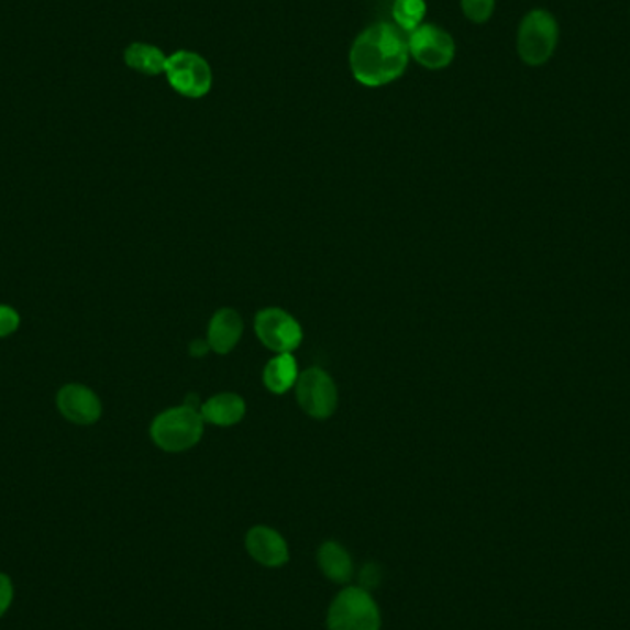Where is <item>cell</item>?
Instances as JSON below:
<instances>
[{
    "mask_svg": "<svg viewBox=\"0 0 630 630\" xmlns=\"http://www.w3.org/2000/svg\"><path fill=\"white\" fill-rule=\"evenodd\" d=\"M124 62L128 67L146 76L163 75L166 68L165 52L148 43H131L124 52Z\"/></svg>",
    "mask_w": 630,
    "mask_h": 630,
    "instance_id": "obj_14",
    "label": "cell"
},
{
    "mask_svg": "<svg viewBox=\"0 0 630 630\" xmlns=\"http://www.w3.org/2000/svg\"><path fill=\"white\" fill-rule=\"evenodd\" d=\"M299 380V367L290 353L277 354L264 369V384L267 389L277 395L290 391Z\"/></svg>",
    "mask_w": 630,
    "mask_h": 630,
    "instance_id": "obj_15",
    "label": "cell"
},
{
    "mask_svg": "<svg viewBox=\"0 0 630 630\" xmlns=\"http://www.w3.org/2000/svg\"><path fill=\"white\" fill-rule=\"evenodd\" d=\"M207 351H210L209 343L207 341H194L192 343V354L194 356H203Z\"/></svg>",
    "mask_w": 630,
    "mask_h": 630,
    "instance_id": "obj_20",
    "label": "cell"
},
{
    "mask_svg": "<svg viewBox=\"0 0 630 630\" xmlns=\"http://www.w3.org/2000/svg\"><path fill=\"white\" fill-rule=\"evenodd\" d=\"M409 57L420 63L422 67L439 70L449 67L454 62V37L433 24H420L408 35Z\"/></svg>",
    "mask_w": 630,
    "mask_h": 630,
    "instance_id": "obj_7",
    "label": "cell"
},
{
    "mask_svg": "<svg viewBox=\"0 0 630 630\" xmlns=\"http://www.w3.org/2000/svg\"><path fill=\"white\" fill-rule=\"evenodd\" d=\"M21 324V318L15 308L8 307V305H0V338H8L12 335Z\"/></svg>",
    "mask_w": 630,
    "mask_h": 630,
    "instance_id": "obj_18",
    "label": "cell"
},
{
    "mask_svg": "<svg viewBox=\"0 0 630 630\" xmlns=\"http://www.w3.org/2000/svg\"><path fill=\"white\" fill-rule=\"evenodd\" d=\"M245 548L251 559L266 568H280L290 559L285 537L267 526L251 528L245 537Z\"/></svg>",
    "mask_w": 630,
    "mask_h": 630,
    "instance_id": "obj_10",
    "label": "cell"
},
{
    "mask_svg": "<svg viewBox=\"0 0 630 630\" xmlns=\"http://www.w3.org/2000/svg\"><path fill=\"white\" fill-rule=\"evenodd\" d=\"M205 420L194 406L166 409L152 424V439L165 452H187L203 438Z\"/></svg>",
    "mask_w": 630,
    "mask_h": 630,
    "instance_id": "obj_2",
    "label": "cell"
},
{
    "mask_svg": "<svg viewBox=\"0 0 630 630\" xmlns=\"http://www.w3.org/2000/svg\"><path fill=\"white\" fill-rule=\"evenodd\" d=\"M461 8L472 23H485L495 13L496 0H461Z\"/></svg>",
    "mask_w": 630,
    "mask_h": 630,
    "instance_id": "obj_17",
    "label": "cell"
},
{
    "mask_svg": "<svg viewBox=\"0 0 630 630\" xmlns=\"http://www.w3.org/2000/svg\"><path fill=\"white\" fill-rule=\"evenodd\" d=\"M13 597H15L13 581L10 579V575L0 572V618H4V614L12 607Z\"/></svg>",
    "mask_w": 630,
    "mask_h": 630,
    "instance_id": "obj_19",
    "label": "cell"
},
{
    "mask_svg": "<svg viewBox=\"0 0 630 630\" xmlns=\"http://www.w3.org/2000/svg\"><path fill=\"white\" fill-rule=\"evenodd\" d=\"M244 334V321L233 308H222L210 319L207 343L210 351L218 354H228L239 345Z\"/></svg>",
    "mask_w": 630,
    "mask_h": 630,
    "instance_id": "obj_11",
    "label": "cell"
},
{
    "mask_svg": "<svg viewBox=\"0 0 630 630\" xmlns=\"http://www.w3.org/2000/svg\"><path fill=\"white\" fill-rule=\"evenodd\" d=\"M297 402L312 419H329L338 408V387L329 373L312 367L299 375L296 384Z\"/></svg>",
    "mask_w": 630,
    "mask_h": 630,
    "instance_id": "obj_6",
    "label": "cell"
},
{
    "mask_svg": "<svg viewBox=\"0 0 630 630\" xmlns=\"http://www.w3.org/2000/svg\"><path fill=\"white\" fill-rule=\"evenodd\" d=\"M382 614L369 590L346 586L330 603L327 630H380Z\"/></svg>",
    "mask_w": 630,
    "mask_h": 630,
    "instance_id": "obj_3",
    "label": "cell"
},
{
    "mask_svg": "<svg viewBox=\"0 0 630 630\" xmlns=\"http://www.w3.org/2000/svg\"><path fill=\"white\" fill-rule=\"evenodd\" d=\"M408 62V37L395 24H373L356 37L351 48V70L365 87H382L398 80Z\"/></svg>",
    "mask_w": 630,
    "mask_h": 630,
    "instance_id": "obj_1",
    "label": "cell"
},
{
    "mask_svg": "<svg viewBox=\"0 0 630 630\" xmlns=\"http://www.w3.org/2000/svg\"><path fill=\"white\" fill-rule=\"evenodd\" d=\"M255 332L262 345L277 354L294 353L302 341L301 324L280 308H266L258 312Z\"/></svg>",
    "mask_w": 630,
    "mask_h": 630,
    "instance_id": "obj_8",
    "label": "cell"
},
{
    "mask_svg": "<svg viewBox=\"0 0 630 630\" xmlns=\"http://www.w3.org/2000/svg\"><path fill=\"white\" fill-rule=\"evenodd\" d=\"M166 78L174 91L187 98H201L212 89V68L196 52L179 51L168 56Z\"/></svg>",
    "mask_w": 630,
    "mask_h": 630,
    "instance_id": "obj_5",
    "label": "cell"
},
{
    "mask_svg": "<svg viewBox=\"0 0 630 630\" xmlns=\"http://www.w3.org/2000/svg\"><path fill=\"white\" fill-rule=\"evenodd\" d=\"M57 409L59 413L80 427L95 424L102 417V402L97 393L81 384H67L57 393Z\"/></svg>",
    "mask_w": 630,
    "mask_h": 630,
    "instance_id": "obj_9",
    "label": "cell"
},
{
    "mask_svg": "<svg viewBox=\"0 0 630 630\" xmlns=\"http://www.w3.org/2000/svg\"><path fill=\"white\" fill-rule=\"evenodd\" d=\"M318 564L327 579L345 585L353 579L354 563L349 551L334 540L324 542L318 551Z\"/></svg>",
    "mask_w": 630,
    "mask_h": 630,
    "instance_id": "obj_13",
    "label": "cell"
},
{
    "mask_svg": "<svg viewBox=\"0 0 630 630\" xmlns=\"http://www.w3.org/2000/svg\"><path fill=\"white\" fill-rule=\"evenodd\" d=\"M424 15H427L424 0H395L393 2L395 26L402 30L404 34H411L413 30L419 29Z\"/></svg>",
    "mask_w": 630,
    "mask_h": 630,
    "instance_id": "obj_16",
    "label": "cell"
},
{
    "mask_svg": "<svg viewBox=\"0 0 630 630\" xmlns=\"http://www.w3.org/2000/svg\"><path fill=\"white\" fill-rule=\"evenodd\" d=\"M201 417L205 422L217 424V427H233L244 419V398L236 393H220L217 397L210 398L201 406Z\"/></svg>",
    "mask_w": 630,
    "mask_h": 630,
    "instance_id": "obj_12",
    "label": "cell"
},
{
    "mask_svg": "<svg viewBox=\"0 0 630 630\" xmlns=\"http://www.w3.org/2000/svg\"><path fill=\"white\" fill-rule=\"evenodd\" d=\"M559 43V23L548 10H531L518 26V56L531 67L550 62Z\"/></svg>",
    "mask_w": 630,
    "mask_h": 630,
    "instance_id": "obj_4",
    "label": "cell"
}]
</instances>
